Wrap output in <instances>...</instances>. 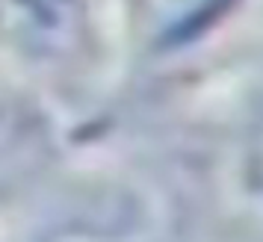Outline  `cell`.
I'll use <instances>...</instances> for the list:
<instances>
[{
  "instance_id": "obj_2",
  "label": "cell",
  "mask_w": 263,
  "mask_h": 242,
  "mask_svg": "<svg viewBox=\"0 0 263 242\" xmlns=\"http://www.w3.org/2000/svg\"><path fill=\"white\" fill-rule=\"evenodd\" d=\"M234 0H130L139 30L151 45L168 48L204 33Z\"/></svg>"
},
{
  "instance_id": "obj_1",
  "label": "cell",
  "mask_w": 263,
  "mask_h": 242,
  "mask_svg": "<svg viewBox=\"0 0 263 242\" xmlns=\"http://www.w3.org/2000/svg\"><path fill=\"white\" fill-rule=\"evenodd\" d=\"M98 0H6V38L27 62L57 65L80 53Z\"/></svg>"
}]
</instances>
